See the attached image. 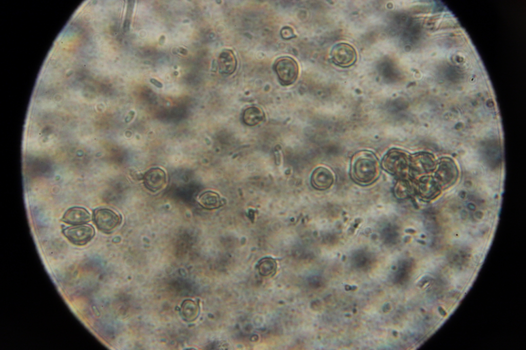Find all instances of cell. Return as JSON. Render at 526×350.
Returning <instances> with one entry per match:
<instances>
[{"label":"cell","mask_w":526,"mask_h":350,"mask_svg":"<svg viewBox=\"0 0 526 350\" xmlns=\"http://www.w3.org/2000/svg\"><path fill=\"white\" fill-rule=\"evenodd\" d=\"M381 164L372 151L362 150L352 157L350 165V176L358 185L367 186L375 182L381 172Z\"/></svg>","instance_id":"1"},{"label":"cell","mask_w":526,"mask_h":350,"mask_svg":"<svg viewBox=\"0 0 526 350\" xmlns=\"http://www.w3.org/2000/svg\"><path fill=\"white\" fill-rule=\"evenodd\" d=\"M410 156L404 150L393 148L384 155L381 166L398 179H407L409 176Z\"/></svg>","instance_id":"2"},{"label":"cell","mask_w":526,"mask_h":350,"mask_svg":"<svg viewBox=\"0 0 526 350\" xmlns=\"http://www.w3.org/2000/svg\"><path fill=\"white\" fill-rule=\"evenodd\" d=\"M274 70L280 83L284 85L293 84L298 75V65L294 59L289 56H283L277 60Z\"/></svg>","instance_id":"3"},{"label":"cell","mask_w":526,"mask_h":350,"mask_svg":"<svg viewBox=\"0 0 526 350\" xmlns=\"http://www.w3.org/2000/svg\"><path fill=\"white\" fill-rule=\"evenodd\" d=\"M93 220L97 227L104 232H109L119 226L120 216L108 208H97L93 210Z\"/></svg>","instance_id":"4"},{"label":"cell","mask_w":526,"mask_h":350,"mask_svg":"<svg viewBox=\"0 0 526 350\" xmlns=\"http://www.w3.org/2000/svg\"><path fill=\"white\" fill-rule=\"evenodd\" d=\"M331 60L336 65L341 67H348L356 61L357 54L351 45L340 43L335 45L330 52Z\"/></svg>","instance_id":"5"},{"label":"cell","mask_w":526,"mask_h":350,"mask_svg":"<svg viewBox=\"0 0 526 350\" xmlns=\"http://www.w3.org/2000/svg\"><path fill=\"white\" fill-rule=\"evenodd\" d=\"M65 237L72 243L84 245L94 237L95 230L89 224H80L68 227L62 231Z\"/></svg>","instance_id":"6"},{"label":"cell","mask_w":526,"mask_h":350,"mask_svg":"<svg viewBox=\"0 0 526 350\" xmlns=\"http://www.w3.org/2000/svg\"><path fill=\"white\" fill-rule=\"evenodd\" d=\"M334 182L333 173L329 168L319 166L312 172L310 182L312 186L319 190H324L331 187Z\"/></svg>","instance_id":"7"},{"label":"cell","mask_w":526,"mask_h":350,"mask_svg":"<svg viewBox=\"0 0 526 350\" xmlns=\"http://www.w3.org/2000/svg\"><path fill=\"white\" fill-rule=\"evenodd\" d=\"M143 179L145 187L152 192H156L163 188L166 183V178L163 169L154 167L145 173Z\"/></svg>","instance_id":"8"},{"label":"cell","mask_w":526,"mask_h":350,"mask_svg":"<svg viewBox=\"0 0 526 350\" xmlns=\"http://www.w3.org/2000/svg\"><path fill=\"white\" fill-rule=\"evenodd\" d=\"M90 220V215L88 210L77 206L68 209L62 218L63 222L73 225L83 224Z\"/></svg>","instance_id":"9"},{"label":"cell","mask_w":526,"mask_h":350,"mask_svg":"<svg viewBox=\"0 0 526 350\" xmlns=\"http://www.w3.org/2000/svg\"><path fill=\"white\" fill-rule=\"evenodd\" d=\"M237 60L233 52L230 49L223 50L219 54L218 65L219 72L224 74H231L236 70Z\"/></svg>","instance_id":"10"},{"label":"cell","mask_w":526,"mask_h":350,"mask_svg":"<svg viewBox=\"0 0 526 350\" xmlns=\"http://www.w3.org/2000/svg\"><path fill=\"white\" fill-rule=\"evenodd\" d=\"M198 201L202 207L208 209H217L223 204L219 195L211 190L202 193L199 197Z\"/></svg>","instance_id":"11"},{"label":"cell","mask_w":526,"mask_h":350,"mask_svg":"<svg viewBox=\"0 0 526 350\" xmlns=\"http://www.w3.org/2000/svg\"><path fill=\"white\" fill-rule=\"evenodd\" d=\"M242 119L246 125L253 126L260 124L264 120L265 114L260 108L251 106L243 111Z\"/></svg>","instance_id":"12"},{"label":"cell","mask_w":526,"mask_h":350,"mask_svg":"<svg viewBox=\"0 0 526 350\" xmlns=\"http://www.w3.org/2000/svg\"><path fill=\"white\" fill-rule=\"evenodd\" d=\"M257 268L261 275L272 276L276 273L277 263L276 260L271 257H264L258 261Z\"/></svg>","instance_id":"13"},{"label":"cell","mask_w":526,"mask_h":350,"mask_svg":"<svg viewBox=\"0 0 526 350\" xmlns=\"http://www.w3.org/2000/svg\"><path fill=\"white\" fill-rule=\"evenodd\" d=\"M412 191V186L407 179H399L393 188L394 196L400 199L406 198Z\"/></svg>","instance_id":"14"},{"label":"cell","mask_w":526,"mask_h":350,"mask_svg":"<svg viewBox=\"0 0 526 350\" xmlns=\"http://www.w3.org/2000/svg\"><path fill=\"white\" fill-rule=\"evenodd\" d=\"M134 4V1H128L127 12L126 14V18L125 19L123 25V28L125 31L129 29L130 25V20L133 12Z\"/></svg>","instance_id":"15"},{"label":"cell","mask_w":526,"mask_h":350,"mask_svg":"<svg viewBox=\"0 0 526 350\" xmlns=\"http://www.w3.org/2000/svg\"><path fill=\"white\" fill-rule=\"evenodd\" d=\"M280 35L283 38L286 40H289L296 36L293 29L289 26H285L281 29Z\"/></svg>","instance_id":"16"},{"label":"cell","mask_w":526,"mask_h":350,"mask_svg":"<svg viewBox=\"0 0 526 350\" xmlns=\"http://www.w3.org/2000/svg\"><path fill=\"white\" fill-rule=\"evenodd\" d=\"M150 82H151V83L152 84H153V85H154L155 86H156L158 88H161L163 87L162 84L160 82H159V81L156 80V79H154V78L151 79H150Z\"/></svg>","instance_id":"17"}]
</instances>
